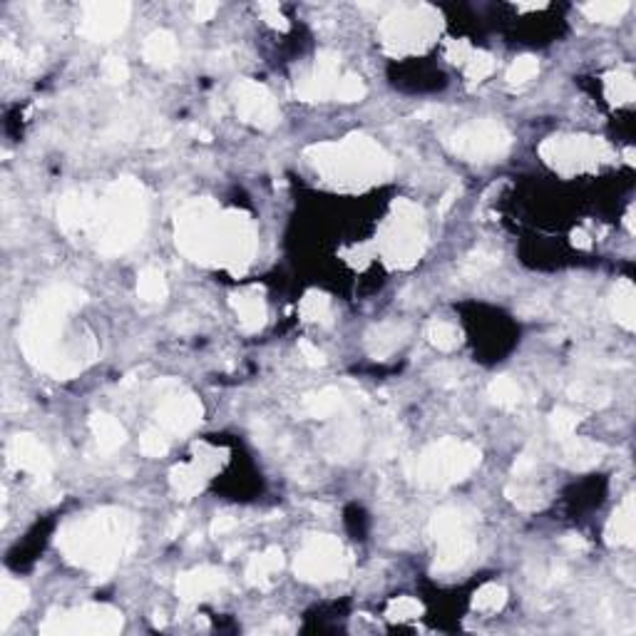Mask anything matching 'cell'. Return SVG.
I'll list each match as a JSON object with an SVG mask.
<instances>
[{
  "label": "cell",
  "mask_w": 636,
  "mask_h": 636,
  "mask_svg": "<svg viewBox=\"0 0 636 636\" xmlns=\"http://www.w3.org/2000/svg\"><path fill=\"white\" fill-rule=\"evenodd\" d=\"M350 570V552L331 534H308L296 552L294 572L304 582H333Z\"/></svg>",
  "instance_id": "8fae6325"
},
{
  "label": "cell",
  "mask_w": 636,
  "mask_h": 636,
  "mask_svg": "<svg viewBox=\"0 0 636 636\" xmlns=\"http://www.w3.org/2000/svg\"><path fill=\"white\" fill-rule=\"evenodd\" d=\"M8 460H11L13 467H18L22 473H31L38 480H48L53 475V455L31 433L13 435L11 443H8Z\"/></svg>",
  "instance_id": "ac0fdd59"
},
{
  "label": "cell",
  "mask_w": 636,
  "mask_h": 636,
  "mask_svg": "<svg viewBox=\"0 0 636 636\" xmlns=\"http://www.w3.org/2000/svg\"><path fill=\"white\" fill-rule=\"evenodd\" d=\"M214 470L202 457L194 455L191 463H181V465H174L170 473V485L174 490V495L180 499H191L197 498L199 492L207 485V480L212 475Z\"/></svg>",
  "instance_id": "44dd1931"
},
{
  "label": "cell",
  "mask_w": 636,
  "mask_h": 636,
  "mask_svg": "<svg viewBox=\"0 0 636 636\" xmlns=\"http://www.w3.org/2000/svg\"><path fill=\"white\" fill-rule=\"evenodd\" d=\"M508 605V589L498 582L482 584L475 594H473V609L480 614H495L502 606Z\"/></svg>",
  "instance_id": "d590c367"
},
{
  "label": "cell",
  "mask_w": 636,
  "mask_h": 636,
  "mask_svg": "<svg viewBox=\"0 0 636 636\" xmlns=\"http://www.w3.org/2000/svg\"><path fill=\"white\" fill-rule=\"evenodd\" d=\"M488 395L492 398V403L499 405V408H517L522 403V398H525L520 383L509 378V375L492 378V383L488 385Z\"/></svg>",
  "instance_id": "836d02e7"
},
{
  "label": "cell",
  "mask_w": 636,
  "mask_h": 636,
  "mask_svg": "<svg viewBox=\"0 0 636 636\" xmlns=\"http://www.w3.org/2000/svg\"><path fill=\"white\" fill-rule=\"evenodd\" d=\"M626 162L634 164V149H626Z\"/></svg>",
  "instance_id": "e7e4bbea"
},
{
  "label": "cell",
  "mask_w": 636,
  "mask_h": 636,
  "mask_svg": "<svg viewBox=\"0 0 636 636\" xmlns=\"http://www.w3.org/2000/svg\"><path fill=\"white\" fill-rule=\"evenodd\" d=\"M534 470V457L530 455V453H522V455H517V460H515V465H512V475L515 477H527Z\"/></svg>",
  "instance_id": "db71d44e"
},
{
  "label": "cell",
  "mask_w": 636,
  "mask_h": 636,
  "mask_svg": "<svg viewBox=\"0 0 636 636\" xmlns=\"http://www.w3.org/2000/svg\"><path fill=\"white\" fill-rule=\"evenodd\" d=\"M537 73H540V60L534 55H520L508 67V83L509 85H525Z\"/></svg>",
  "instance_id": "ab89813d"
},
{
  "label": "cell",
  "mask_w": 636,
  "mask_h": 636,
  "mask_svg": "<svg viewBox=\"0 0 636 636\" xmlns=\"http://www.w3.org/2000/svg\"><path fill=\"white\" fill-rule=\"evenodd\" d=\"M579 423V415L570 411V408H554L550 415V433L554 435V440H567L570 435H574Z\"/></svg>",
  "instance_id": "60d3db41"
},
{
  "label": "cell",
  "mask_w": 636,
  "mask_h": 636,
  "mask_svg": "<svg viewBox=\"0 0 636 636\" xmlns=\"http://www.w3.org/2000/svg\"><path fill=\"white\" fill-rule=\"evenodd\" d=\"M447 152L465 162H495L512 147V135L495 119H475L446 137Z\"/></svg>",
  "instance_id": "7c38bea8"
},
{
  "label": "cell",
  "mask_w": 636,
  "mask_h": 636,
  "mask_svg": "<svg viewBox=\"0 0 636 636\" xmlns=\"http://www.w3.org/2000/svg\"><path fill=\"white\" fill-rule=\"evenodd\" d=\"M229 304H232L234 314L239 316V326L246 333H256L266 326V318H269V311H266V301L261 296V291L256 288H244V291H236L229 296Z\"/></svg>",
  "instance_id": "7402d4cb"
},
{
  "label": "cell",
  "mask_w": 636,
  "mask_h": 636,
  "mask_svg": "<svg viewBox=\"0 0 636 636\" xmlns=\"http://www.w3.org/2000/svg\"><path fill=\"white\" fill-rule=\"evenodd\" d=\"M259 13L264 15V21L276 28V31H288V21L287 15L281 13L278 3H259Z\"/></svg>",
  "instance_id": "f907efd6"
},
{
  "label": "cell",
  "mask_w": 636,
  "mask_h": 636,
  "mask_svg": "<svg viewBox=\"0 0 636 636\" xmlns=\"http://www.w3.org/2000/svg\"><path fill=\"white\" fill-rule=\"evenodd\" d=\"M314 170L331 184L366 190L391 180L393 159L375 139L366 135H349L339 142H321L306 149Z\"/></svg>",
  "instance_id": "5b68a950"
},
{
  "label": "cell",
  "mask_w": 636,
  "mask_h": 636,
  "mask_svg": "<svg viewBox=\"0 0 636 636\" xmlns=\"http://www.w3.org/2000/svg\"><path fill=\"white\" fill-rule=\"evenodd\" d=\"M473 50H475V48L467 43V40H447L446 43V57L453 65H465L467 60H470Z\"/></svg>",
  "instance_id": "681fc988"
},
{
  "label": "cell",
  "mask_w": 636,
  "mask_h": 636,
  "mask_svg": "<svg viewBox=\"0 0 636 636\" xmlns=\"http://www.w3.org/2000/svg\"><path fill=\"white\" fill-rule=\"evenodd\" d=\"M102 75H105L107 83L112 85H122L129 80V65L125 63V57L119 55H110L102 60Z\"/></svg>",
  "instance_id": "c3c4849f"
},
{
  "label": "cell",
  "mask_w": 636,
  "mask_h": 636,
  "mask_svg": "<svg viewBox=\"0 0 636 636\" xmlns=\"http://www.w3.org/2000/svg\"><path fill=\"white\" fill-rule=\"evenodd\" d=\"M181 527H184V515H177V517H172L170 527H167V537H170V540H174V537H177V534L181 532Z\"/></svg>",
  "instance_id": "91938a15"
},
{
  "label": "cell",
  "mask_w": 636,
  "mask_h": 636,
  "mask_svg": "<svg viewBox=\"0 0 636 636\" xmlns=\"http://www.w3.org/2000/svg\"><path fill=\"white\" fill-rule=\"evenodd\" d=\"M366 83H363L358 75H343L339 80V87H336V95L333 100H340V102H358L366 97Z\"/></svg>",
  "instance_id": "7dc6e473"
},
{
  "label": "cell",
  "mask_w": 636,
  "mask_h": 636,
  "mask_svg": "<svg viewBox=\"0 0 636 636\" xmlns=\"http://www.w3.org/2000/svg\"><path fill=\"white\" fill-rule=\"evenodd\" d=\"M229 587V577L219 567H194L177 577V594L181 602L197 605Z\"/></svg>",
  "instance_id": "ffe728a7"
},
{
  "label": "cell",
  "mask_w": 636,
  "mask_h": 636,
  "mask_svg": "<svg viewBox=\"0 0 636 636\" xmlns=\"http://www.w3.org/2000/svg\"><path fill=\"white\" fill-rule=\"evenodd\" d=\"M97 216V197L87 190L65 191L57 202V224L67 234L93 232Z\"/></svg>",
  "instance_id": "d6986e66"
},
{
  "label": "cell",
  "mask_w": 636,
  "mask_h": 636,
  "mask_svg": "<svg viewBox=\"0 0 636 636\" xmlns=\"http://www.w3.org/2000/svg\"><path fill=\"white\" fill-rule=\"evenodd\" d=\"M460 197V187H453V190H447L446 191V197H443V202H440V209L437 212L440 214H446L453 204H455V199Z\"/></svg>",
  "instance_id": "680465c9"
},
{
  "label": "cell",
  "mask_w": 636,
  "mask_h": 636,
  "mask_svg": "<svg viewBox=\"0 0 636 636\" xmlns=\"http://www.w3.org/2000/svg\"><path fill=\"white\" fill-rule=\"evenodd\" d=\"M606 455V447L589 437H574L570 435L562 440V463L572 470H592Z\"/></svg>",
  "instance_id": "cb8c5ba5"
},
{
  "label": "cell",
  "mask_w": 636,
  "mask_h": 636,
  "mask_svg": "<svg viewBox=\"0 0 636 636\" xmlns=\"http://www.w3.org/2000/svg\"><path fill=\"white\" fill-rule=\"evenodd\" d=\"M626 0H596V3H584L582 13L594 22H619L622 15L629 13Z\"/></svg>",
  "instance_id": "8d00e7d4"
},
{
  "label": "cell",
  "mask_w": 636,
  "mask_h": 636,
  "mask_svg": "<svg viewBox=\"0 0 636 636\" xmlns=\"http://www.w3.org/2000/svg\"><path fill=\"white\" fill-rule=\"evenodd\" d=\"M495 70V57L485 50H473L470 60L465 63V77L470 80V85L482 83L485 77H490Z\"/></svg>",
  "instance_id": "b9f144b4"
},
{
  "label": "cell",
  "mask_w": 636,
  "mask_h": 636,
  "mask_svg": "<svg viewBox=\"0 0 636 636\" xmlns=\"http://www.w3.org/2000/svg\"><path fill=\"white\" fill-rule=\"evenodd\" d=\"M174 242L181 254L204 266L244 274L256 254L252 219L236 209H222L212 199H194L177 212Z\"/></svg>",
  "instance_id": "7a4b0ae2"
},
{
  "label": "cell",
  "mask_w": 636,
  "mask_h": 636,
  "mask_svg": "<svg viewBox=\"0 0 636 636\" xmlns=\"http://www.w3.org/2000/svg\"><path fill=\"white\" fill-rule=\"evenodd\" d=\"M137 294L142 301L147 304H162L167 294H170V287H167V278L162 274V269L157 266H147L142 269L137 276Z\"/></svg>",
  "instance_id": "d6a6232c"
},
{
  "label": "cell",
  "mask_w": 636,
  "mask_h": 636,
  "mask_svg": "<svg viewBox=\"0 0 636 636\" xmlns=\"http://www.w3.org/2000/svg\"><path fill=\"white\" fill-rule=\"evenodd\" d=\"M129 3L122 0H100L87 3L83 8V21L77 25V32L93 40V43H110L117 35H122L129 22Z\"/></svg>",
  "instance_id": "2e32d148"
},
{
  "label": "cell",
  "mask_w": 636,
  "mask_h": 636,
  "mask_svg": "<svg viewBox=\"0 0 636 636\" xmlns=\"http://www.w3.org/2000/svg\"><path fill=\"white\" fill-rule=\"evenodd\" d=\"M298 350H301V356L306 358L308 366H314V368L326 366V356H323V350H318L314 343H308V340H298Z\"/></svg>",
  "instance_id": "816d5d0a"
},
{
  "label": "cell",
  "mask_w": 636,
  "mask_h": 636,
  "mask_svg": "<svg viewBox=\"0 0 636 636\" xmlns=\"http://www.w3.org/2000/svg\"><path fill=\"white\" fill-rule=\"evenodd\" d=\"M423 614V605L413 596H398L388 605V619L391 622H411Z\"/></svg>",
  "instance_id": "bcb514c9"
},
{
  "label": "cell",
  "mask_w": 636,
  "mask_h": 636,
  "mask_svg": "<svg viewBox=\"0 0 636 636\" xmlns=\"http://www.w3.org/2000/svg\"><path fill=\"white\" fill-rule=\"evenodd\" d=\"M612 316L616 323H622L626 331H634L636 326V288L629 278L616 281L612 291Z\"/></svg>",
  "instance_id": "4dcf8cb0"
},
{
  "label": "cell",
  "mask_w": 636,
  "mask_h": 636,
  "mask_svg": "<svg viewBox=\"0 0 636 636\" xmlns=\"http://www.w3.org/2000/svg\"><path fill=\"white\" fill-rule=\"evenodd\" d=\"M540 157L560 174H579L592 172L612 157V149L602 137H587V135H560V137L544 139L540 145Z\"/></svg>",
  "instance_id": "30bf717a"
},
{
  "label": "cell",
  "mask_w": 636,
  "mask_h": 636,
  "mask_svg": "<svg viewBox=\"0 0 636 636\" xmlns=\"http://www.w3.org/2000/svg\"><path fill=\"white\" fill-rule=\"evenodd\" d=\"M346 405H349V398L340 388H323V391L311 393L304 398V413L308 418H316V420H326V418L339 415Z\"/></svg>",
  "instance_id": "f1b7e54d"
},
{
  "label": "cell",
  "mask_w": 636,
  "mask_h": 636,
  "mask_svg": "<svg viewBox=\"0 0 636 636\" xmlns=\"http://www.w3.org/2000/svg\"><path fill=\"white\" fill-rule=\"evenodd\" d=\"M609 547H634L636 544V505L634 495H626L624 502L612 512L605 530Z\"/></svg>",
  "instance_id": "603a6c76"
},
{
  "label": "cell",
  "mask_w": 636,
  "mask_h": 636,
  "mask_svg": "<svg viewBox=\"0 0 636 636\" xmlns=\"http://www.w3.org/2000/svg\"><path fill=\"white\" fill-rule=\"evenodd\" d=\"M90 430L95 435V443L102 453H115V450H119V447L125 446V440H128L125 428L117 423L112 415L107 413L90 415Z\"/></svg>",
  "instance_id": "f546056e"
},
{
  "label": "cell",
  "mask_w": 636,
  "mask_h": 636,
  "mask_svg": "<svg viewBox=\"0 0 636 636\" xmlns=\"http://www.w3.org/2000/svg\"><path fill=\"white\" fill-rule=\"evenodd\" d=\"M562 544L564 550L570 552V554H582V552L589 550V544H587V540L584 537H579V534H567V537H562Z\"/></svg>",
  "instance_id": "11a10c76"
},
{
  "label": "cell",
  "mask_w": 636,
  "mask_h": 636,
  "mask_svg": "<svg viewBox=\"0 0 636 636\" xmlns=\"http://www.w3.org/2000/svg\"><path fill=\"white\" fill-rule=\"evenodd\" d=\"M28 602H31L28 587L13 577H3V582H0V629L3 632L11 629V624L21 616Z\"/></svg>",
  "instance_id": "d4e9b609"
},
{
  "label": "cell",
  "mask_w": 636,
  "mask_h": 636,
  "mask_svg": "<svg viewBox=\"0 0 636 636\" xmlns=\"http://www.w3.org/2000/svg\"><path fill=\"white\" fill-rule=\"evenodd\" d=\"M281 570H284V552L278 550V547H269V550H264L261 554H254L249 560L244 577L252 587L266 589L274 582V574H278Z\"/></svg>",
  "instance_id": "484cf974"
},
{
  "label": "cell",
  "mask_w": 636,
  "mask_h": 636,
  "mask_svg": "<svg viewBox=\"0 0 636 636\" xmlns=\"http://www.w3.org/2000/svg\"><path fill=\"white\" fill-rule=\"evenodd\" d=\"M149 219V194L132 177L115 180L97 197L93 239L100 254L117 256L129 252L142 239Z\"/></svg>",
  "instance_id": "277c9868"
},
{
  "label": "cell",
  "mask_w": 636,
  "mask_h": 636,
  "mask_svg": "<svg viewBox=\"0 0 636 636\" xmlns=\"http://www.w3.org/2000/svg\"><path fill=\"white\" fill-rule=\"evenodd\" d=\"M440 28L443 15L430 5H398L381 22L383 48L395 57L423 53L437 40Z\"/></svg>",
  "instance_id": "ba28073f"
},
{
  "label": "cell",
  "mask_w": 636,
  "mask_h": 636,
  "mask_svg": "<svg viewBox=\"0 0 636 636\" xmlns=\"http://www.w3.org/2000/svg\"><path fill=\"white\" fill-rule=\"evenodd\" d=\"M505 495H508V499L512 502V505H517L520 509H540L542 505H544V498H542L540 492L534 488H530V485H525V482H509L508 488H505Z\"/></svg>",
  "instance_id": "f35d334b"
},
{
  "label": "cell",
  "mask_w": 636,
  "mask_h": 636,
  "mask_svg": "<svg viewBox=\"0 0 636 636\" xmlns=\"http://www.w3.org/2000/svg\"><path fill=\"white\" fill-rule=\"evenodd\" d=\"M425 246L423 209L411 199H398L378 234V254L388 269H413L425 254Z\"/></svg>",
  "instance_id": "52a82bcc"
},
{
  "label": "cell",
  "mask_w": 636,
  "mask_h": 636,
  "mask_svg": "<svg viewBox=\"0 0 636 636\" xmlns=\"http://www.w3.org/2000/svg\"><path fill=\"white\" fill-rule=\"evenodd\" d=\"M214 15H216V3H207V0H202V3L194 5V21L197 22L212 21Z\"/></svg>",
  "instance_id": "9f6ffc18"
},
{
  "label": "cell",
  "mask_w": 636,
  "mask_h": 636,
  "mask_svg": "<svg viewBox=\"0 0 636 636\" xmlns=\"http://www.w3.org/2000/svg\"><path fill=\"white\" fill-rule=\"evenodd\" d=\"M605 93L612 105H629V102H634L636 83L632 70L622 67V70H612V73H606Z\"/></svg>",
  "instance_id": "1f68e13d"
},
{
  "label": "cell",
  "mask_w": 636,
  "mask_h": 636,
  "mask_svg": "<svg viewBox=\"0 0 636 636\" xmlns=\"http://www.w3.org/2000/svg\"><path fill=\"white\" fill-rule=\"evenodd\" d=\"M85 291L70 284L43 288L25 311L18 343L22 356L57 381H70L95 361V339L70 331V316L85 304Z\"/></svg>",
  "instance_id": "6da1fadb"
},
{
  "label": "cell",
  "mask_w": 636,
  "mask_h": 636,
  "mask_svg": "<svg viewBox=\"0 0 636 636\" xmlns=\"http://www.w3.org/2000/svg\"><path fill=\"white\" fill-rule=\"evenodd\" d=\"M190 132L194 135L197 139H202V142H212V132H207V129L202 128H190Z\"/></svg>",
  "instance_id": "be15d7a7"
},
{
  "label": "cell",
  "mask_w": 636,
  "mask_h": 636,
  "mask_svg": "<svg viewBox=\"0 0 636 636\" xmlns=\"http://www.w3.org/2000/svg\"><path fill=\"white\" fill-rule=\"evenodd\" d=\"M340 55L333 50H321L316 55L314 70L296 83V97L304 102H326L333 100L339 87Z\"/></svg>",
  "instance_id": "e0dca14e"
},
{
  "label": "cell",
  "mask_w": 636,
  "mask_h": 636,
  "mask_svg": "<svg viewBox=\"0 0 636 636\" xmlns=\"http://www.w3.org/2000/svg\"><path fill=\"white\" fill-rule=\"evenodd\" d=\"M425 336L430 340V346H435L437 350H455L463 343V333L457 326L447 323V321H433Z\"/></svg>",
  "instance_id": "74e56055"
},
{
  "label": "cell",
  "mask_w": 636,
  "mask_h": 636,
  "mask_svg": "<svg viewBox=\"0 0 636 636\" xmlns=\"http://www.w3.org/2000/svg\"><path fill=\"white\" fill-rule=\"evenodd\" d=\"M435 381L440 383V385H455L457 383V371H453L450 366H440V368H435Z\"/></svg>",
  "instance_id": "6f0895ef"
},
{
  "label": "cell",
  "mask_w": 636,
  "mask_h": 636,
  "mask_svg": "<svg viewBox=\"0 0 636 636\" xmlns=\"http://www.w3.org/2000/svg\"><path fill=\"white\" fill-rule=\"evenodd\" d=\"M234 527H236V520H234L232 515H216L209 532H212V537H222L226 532H232Z\"/></svg>",
  "instance_id": "f5cc1de1"
},
{
  "label": "cell",
  "mask_w": 636,
  "mask_h": 636,
  "mask_svg": "<svg viewBox=\"0 0 636 636\" xmlns=\"http://www.w3.org/2000/svg\"><path fill=\"white\" fill-rule=\"evenodd\" d=\"M498 264H499V254L488 252V249H477V252H473V254L467 256L465 261H463V274L470 276V278H475V276L485 274V271H490V269H495Z\"/></svg>",
  "instance_id": "f6af8a7d"
},
{
  "label": "cell",
  "mask_w": 636,
  "mask_h": 636,
  "mask_svg": "<svg viewBox=\"0 0 636 636\" xmlns=\"http://www.w3.org/2000/svg\"><path fill=\"white\" fill-rule=\"evenodd\" d=\"M473 515L463 508H440L430 517V537L435 540V574L457 572L475 552Z\"/></svg>",
  "instance_id": "9c48e42d"
},
{
  "label": "cell",
  "mask_w": 636,
  "mask_h": 636,
  "mask_svg": "<svg viewBox=\"0 0 636 636\" xmlns=\"http://www.w3.org/2000/svg\"><path fill=\"white\" fill-rule=\"evenodd\" d=\"M480 463V447L455 437H443L408 463V477L420 488H453L457 482H465Z\"/></svg>",
  "instance_id": "8992f818"
},
{
  "label": "cell",
  "mask_w": 636,
  "mask_h": 636,
  "mask_svg": "<svg viewBox=\"0 0 636 636\" xmlns=\"http://www.w3.org/2000/svg\"><path fill=\"white\" fill-rule=\"evenodd\" d=\"M137 520L128 509L102 508L65 522L57 532V550L75 567L107 579L117 564L137 550Z\"/></svg>",
  "instance_id": "3957f363"
},
{
  "label": "cell",
  "mask_w": 636,
  "mask_h": 636,
  "mask_svg": "<svg viewBox=\"0 0 636 636\" xmlns=\"http://www.w3.org/2000/svg\"><path fill=\"white\" fill-rule=\"evenodd\" d=\"M570 395H572V401L592 405V408H605V405L612 401V393L606 391V388L587 385V383H577V385H572V388H570Z\"/></svg>",
  "instance_id": "ee69618b"
},
{
  "label": "cell",
  "mask_w": 636,
  "mask_h": 636,
  "mask_svg": "<svg viewBox=\"0 0 636 636\" xmlns=\"http://www.w3.org/2000/svg\"><path fill=\"white\" fill-rule=\"evenodd\" d=\"M125 626V616L115 606L85 605L67 612H53L45 616L38 629L40 634H93L112 636L119 634Z\"/></svg>",
  "instance_id": "4fadbf2b"
},
{
  "label": "cell",
  "mask_w": 636,
  "mask_h": 636,
  "mask_svg": "<svg viewBox=\"0 0 636 636\" xmlns=\"http://www.w3.org/2000/svg\"><path fill=\"white\" fill-rule=\"evenodd\" d=\"M405 336H408V329H405V326H398V323H381V326L368 331L366 346H368V353H371L375 361H385L393 350L403 343Z\"/></svg>",
  "instance_id": "4316f807"
},
{
  "label": "cell",
  "mask_w": 636,
  "mask_h": 636,
  "mask_svg": "<svg viewBox=\"0 0 636 636\" xmlns=\"http://www.w3.org/2000/svg\"><path fill=\"white\" fill-rule=\"evenodd\" d=\"M547 3H517V11L530 13V11H544Z\"/></svg>",
  "instance_id": "6125c7cd"
},
{
  "label": "cell",
  "mask_w": 636,
  "mask_h": 636,
  "mask_svg": "<svg viewBox=\"0 0 636 636\" xmlns=\"http://www.w3.org/2000/svg\"><path fill=\"white\" fill-rule=\"evenodd\" d=\"M139 450L142 455L147 457H164L167 450H170V440H167V433L162 428H147L145 433L139 435Z\"/></svg>",
  "instance_id": "7bdbcfd3"
},
{
  "label": "cell",
  "mask_w": 636,
  "mask_h": 636,
  "mask_svg": "<svg viewBox=\"0 0 636 636\" xmlns=\"http://www.w3.org/2000/svg\"><path fill=\"white\" fill-rule=\"evenodd\" d=\"M232 97L236 102V115L244 125L269 132L281 122V112H278L274 95L261 83L242 77L232 85Z\"/></svg>",
  "instance_id": "5bb4252c"
},
{
  "label": "cell",
  "mask_w": 636,
  "mask_h": 636,
  "mask_svg": "<svg viewBox=\"0 0 636 636\" xmlns=\"http://www.w3.org/2000/svg\"><path fill=\"white\" fill-rule=\"evenodd\" d=\"M298 314L308 323H323L329 326L331 316H333V308H331V298L321 291H308L306 296L301 298V306Z\"/></svg>",
  "instance_id": "e575fe53"
},
{
  "label": "cell",
  "mask_w": 636,
  "mask_h": 636,
  "mask_svg": "<svg viewBox=\"0 0 636 636\" xmlns=\"http://www.w3.org/2000/svg\"><path fill=\"white\" fill-rule=\"evenodd\" d=\"M572 242H574V246H579V249H589V246H592V242H589V234L584 232V229H577V232L572 234Z\"/></svg>",
  "instance_id": "94428289"
},
{
  "label": "cell",
  "mask_w": 636,
  "mask_h": 636,
  "mask_svg": "<svg viewBox=\"0 0 636 636\" xmlns=\"http://www.w3.org/2000/svg\"><path fill=\"white\" fill-rule=\"evenodd\" d=\"M202 415V401L194 393L181 391L174 383L172 391L162 395L157 411H155V420L167 435H190L194 428H199Z\"/></svg>",
  "instance_id": "9a60e30c"
},
{
  "label": "cell",
  "mask_w": 636,
  "mask_h": 636,
  "mask_svg": "<svg viewBox=\"0 0 636 636\" xmlns=\"http://www.w3.org/2000/svg\"><path fill=\"white\" fill-rule=\"evenodd\" d=\"M177 55H180L177 38L170 31L149 32L147 40L142 45V57L155 67H170L177 60Z\"/></svg>",
  "instance_id": "83f0119b"
}]
</instances>
